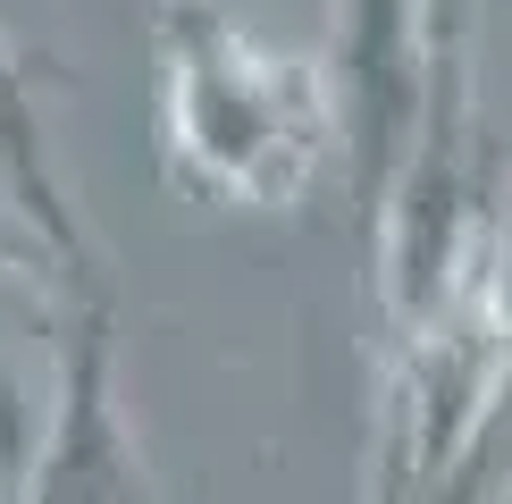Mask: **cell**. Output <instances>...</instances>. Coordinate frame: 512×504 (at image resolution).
<instances>
[{"mask_svg":"<svg viewBox=\"0 0 512 504\" xmlns=\"http://www.w3.org/2000/svg\"><path fill=\"white\" fill-rule=\"evenodd\" d=\"M168 152L194 185L227 202H286L328 168L336 110L303 59H277L261 42L210 26L168 68Z\"/></svg>","mask_w":512,"mask_h":504,"instance_id":"6da1fadb","label":"cell"}]
</instances>
